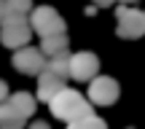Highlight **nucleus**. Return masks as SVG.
Wrapping results in <instances>:
<instances>
[{"label":"nucleus","mask_w":145,"mask_h":129,"mask_svg":"<svg viewBox=\"0 0 145 129\" xmlns=\"http://www.w3.org/2000/svg\"><path fill=\"white\" fill-rule=\"evenodd\" d=\"M62 89H65V78L62 75H57L51 70H43L38 75V100L40 102H51V97H57Z\"/></svg>","instance_id":"nucleus-8"},{"label":"nucleus","mask_w":145,"mask_h":129,"mask_svg":"<svg viewBox=\"0 0 145 129\" xmlns=\"http://www.w3.org/2000/svg\"><path fill=\"white\" fill-rule=\"evenodd\" d=\"M67 129H108V124H105L99 116L89 113V116H83V119H78V121H72V124H67Z\"/></svg>","instance_id":"nucleus-13"},{"label":"nucleus","mask_w":145,"mask_h":129,"mask_svg":"<svg viewBox=\"0 0 145 129\" xmlns=\"http://www.w3.org/2000/svg\"><path fill=\"white\" fill-rule=\"evenodd\" d=\"M48 108H51V113L57 116L59 121H67V124H72V121H78V119L91 113V102H89L83 94H78L75 89H67V86H65L57 97H51Z\"/></svg>","instance_id":"nucleus-1"},{"label":"nucleus","mask_w":145,"mask_h":129,"mask_svg":"<svg viewBox=\"0 0 145 129\" xmlns=\"http://www.w3.org/2000/svg\"><path fill=\"white\" fill-rule=\"evenodd\" d=\"M3 16H5V0H0V22H3Z\"/></svg>","instance_id":"nucleus-17"},{"label":"nucleus","mask_w":145,"mask_h":129,"mask_svg":"<svg viewBox=\"0 0 145 129\" xmlns=\"http://www.w3.org/2000/svg\"><path fill=\"white\" fill-rule=\"evenodd\" d=\"M24 121H27V119L11 108L8 100L0 102V129H24Z\"/></svg>","instance_id":"nucleus-9"},{"label":"nucleus","mask_w":145,"mask_h":129,"mask_svg":"<svg viewBox=\"0 0 145 129\" xmlns=\"http://www.w3.org/2000/svg\"><path fill=\"white\" fill-rule=\"evenodd\" d=\"M30 129H51V126H48L46 121H32V124H30Z\"/></svg>","instance_id":"nucleus-16"},{"label":"nucleus","mask_w":145,"mask_h":129,"mask_svg":"<svg viewBox=\"0 0 145 129\" xmlns=\"http://www.w3.org/2000/svg\"><path fill=\"white\" fill-rule=\"evenodd\" d=\"M32 11V0H5V16H27Z\"/></svg>","instance_id":"nucleus-14"},{"label":"nucleus","mask_w":145,"mask_h":129,"mask_svg":"<svg viewBox=\"0 0 145 129\" xmlns=\"http://www.w3.org/2000/svg\"><path fill=\"white\" fill-rule=\"evenodd\" d=\"M121 3H135V0H121Z\"/></svg>","instance_id":"nucleus-19"},{"label":"nucleus","mask_w":145,"mask_h":129,"mask_svg":"<svg viewBox=\"0 0 145 129\" xmlns=\"http://www.w3.org/2000/svg\"><path fill=\"white\" fill-rule=\"evenodd\" d=\"M0 43L8 48H22L30 43V35H32V27H30V19L27 16H3V22H0Z\"/></svg>","instance_id":"nucleus-2"},{"label":"nucleus","mask_w":145,"mask_h":129,"mask_svg":"<svg viewBox=\"0 0 145 129\" xmlns=\"http://www.w3.org/2000/svg\"><path fill=\"white\" fill-rule=\"evenodd\" d=\"M5 100H8V83L0 81V102H5Z\"/></svg>","instance_id":"nucleus-15"},{"label":"nucleus","mask_w":145,"mask_h":129,"mask_svg":"<svg viewBox=\"0 0 145 129\" xmlns=\"http://www.w3.org/2000/svg\"><path fill=\"white\" fill-rule=\"evenodd\" d=\"M94 3H97V5H110L113 0H94Z\"/></svg>","instance_id":"nucleus-18"},{"label":"nucleus","mask_w":145,"mask_h":129,"mask_svg":"<svg viewBox=\"0 0 145 129\" xmlns=\"http://www.w3.org/2000/svg\"><path fill=\"white\" fill-rule=\"evenodd\" d=\"M118 94H121L118 81L110 75H94L89 81V102L91 105H113Z\"/></svg>","instance_id":"nucleus-5"},{"label":"nucleus","mask_w":145,"mask_h":129,"mask_svg":"<svg viewBox=\"0 0 145 129\" xmlns=\"http://www.w3.org/2000/svg\"><path fill=\"white\" fill-rule=\"evenodd\" d=\"M67 46H70L67 35H65V32H59V35H48V38H43L40 51H43V57H57V54H65V51H67Z\"/></svg>","instance_id":"nucleus-10"},{"label":"nucleus","mask_w":145,"mask_h":129,"mask_svg":"<svg viewBox=\"0 0 145 129\" xmlns=\"http://www.w3.org/2000/svg\"><path fill=\"white\" fill-rule=\"evenodd\" d=\"M30 27L40 38H48V35L65 32V19L51 8V5H38V8L30 11Z\"/></svg>","instance_id":"nucleus-3"},{"label":"nucleus","mask_w":145,"mask_h":129,"mask_svg":"<svg viewBox=\"0 0 145 129\" xmlns=\"http://www.w3.org/2000/svg\"><path fill=\"white\" fill-rule=\"evenodd\" d=\"M116 19H118L116 32H118L121 38L135 41V38H142V35H145V14H142V11L121 5V8L116 11Z\"/></svg>","instance_id":"nucleus-4"},{"label":"nucleus","mask_w":145,"mask_h":129,"mask_svg":"<svg viewBox=\"0 0 145 129\" xmlns=\"http://www.w3.org/2000/svg\"><path fill=\"white\" fill-rule=\"evenodd\" d=\"M46 70H51V73H57V75H62L65 81L70 78V54L65 51V54H57V57H51L46 62Z\"/></svg>","instance_id":"nucleus-12"},{"label":"nucleus","mask_w":145,"mask_h":129,"mask_svg":"<svg viewBox=\"0 0 145 129\" xmlns=\"http://www.w3.org/2000/svg\"><path fill=\"white\" fill-rule=\"evenodd\" d=\"M14 67L24 75H40L46 70V57H43L40 48H32V46H22L14 51Z\"/></svg>","instance_id":"nucleus-6"},{"label":"nucleus","mask_w":145,"mask_h":129,"mask_svg":"<svg viewBox=\"0 0 145 129\" xmlns=\"http://www.w3.org/2000/svg\"><path fill=\"white\" fill-rule=\"evenodd\" d=\"M99 73V59L91 51H78L70 54V78L75 81H91Z\"/></svg>","instance_id":"nucleus-7"},{"label":"nucleus","mask_w":145,"mask_h":129,"mask_svg":"<svg viewBox=\"0 0 145 129\" xmlns=\"http://www.w3.org/2000/svg\"><path fill=\"white\" fill-rule=\"evenodd\" d=\"M8 105L16 110V113H22L24 119H30L32 113H35V97L27 92H16L14 97H8Z\"/></svg>","instance_id":"nucleus-11"}]
</instances>
